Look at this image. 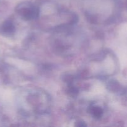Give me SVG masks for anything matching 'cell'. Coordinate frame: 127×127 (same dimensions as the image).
Segmentation results:
<instances>
[{"label":"cell","mask_w":127,"mask_h":127,"mask_svg":"<svg viewBox=\"0 0 127 127\" xmlns=\"http://www.w3.org/2000/svg\"><path fill=\"white\" fill-rule=\"evenodd\" d=\"M89 112L93 117L95 118L101 117L103 114V110L100 107L98 106H91L89 109Z\"/></svg>","instance_id":"obj_1"}]
</instances>
